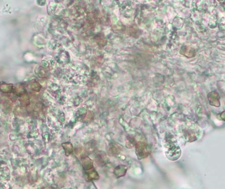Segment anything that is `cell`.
I'll return each instance as SVG.
<instances>
[{
  "label": "cell",
  "mask_w": 225,
  "mask_h": 189,
  "mask_svg": "<svg viewBox=\"0 0 225 189\" xmlns=\"http://www.w3.org/2000/svg\"><path fill=\"white\" fill-rule=\"evenodd\" d=\"M81 164H82L83 169L85 172L90 171V170L94 168L93 160L86 156L81 157Z\"/></svg>",
  "instance_id": "3"
},
{
  "label": "cell",
  "mask_w": 225,
  "mask_h": 189,
  "mask_svg": "<svg viewBox=\"0 0 225 189\" xmlns=\"http://www.w3.org/2000/svg\"><path fill=\"white\" fill-rule=\"evenodd\" d=\"M209 102L211 106L219 107L220 105L219 95L216 91H213L209 93L207 95Z\"/></svg>",
  "instance_id": "2"
},
{
  "label": "cell",
  "mask_w": 225,
  "mask_h": 189,
  "mask_svg": "<svg viewBox=\"0 0 225 189\" xmlns=\"http://www.w3.org/2000/svg\"><path fill=\"white\" fill-rule=\"evenodd\" d=\"M219 28L221 30H225V18H223L220 22Z\"/></svg>",
  "instance_id": "12"
},
{
  "label": "cell",
  "mask_w": 225,
  "mask_h": 189,
  "mask_svg": "<svg viewBox=\"0 0 225 189\" xmlns=\"http://www.w3.org/2000/svg\"><path fill=\"white\" fill-rule=\"evenodd\" d=\"M122 150L121 146L119 144L116 143H111L110 144L109 150H108V153L110 156H118Z\"/></svg>",
  "instance_id": "6"
},
{
  "label": "cell",
  "mask_w": 225,
  "mask_h": 189,
  "mask_svg": "<svg viewBox=\"0 0 225 189\" xmlns=\"http://www.w3.org/2000/svg\"><path fill=\"white\" fill-rule=\"evenodd\" d=\"M180 53L182 54L184 56L188 58H191L195 56V51L192 47H188V46H183L182 49H180Z\"/></svg>",
  "instance_id": "7"
},
{
  "label": "cell",
  "mask_w": 225,
  "mask_h": 189,
  "mask_svg": "<svg viewBox=\"0 0 225 189\" xmlns=\"http://www.w3.org/2000/svg\"><path fill=\"white\" fill-rule=\"evenodd\" d=\"M96 146H97L96 142L94 141V140H90V141H89L86 144V150L90 153H93V152H94L95 150H96Z\"/></svg>",
  "instance_id": "10"
},
{
  "label": "cell",
  "mask_w": 225,
  "mask_h": 189,
  "mask_svg": "<svg viewBox=\"0 0 225 189\" xmlns=\"http://www.w3.org/2000/svg\"><path fill=\"white\" fill-rule=\"evenodd\" d=\"M95 161H96L98 165L99 166L105 165L108 161L107 154L104 152H98L96 153V156H95Z\"/></svg>",
  "instance_id": "4"
},
{
  "label": "cell",
  "mask_w": 225,
  "mask_h": 189,
  "mask_svg": "<svg viewBox=\"0 0 225 189\" xmlns=\"http://www.w3.org/2000/svg\"><path fill=\"white\" fill-rule=\"evenodd\" d=\"M42 189H51V188H43Z\"/></svg>",
  "instance_id": "14"
},
{
  "label": "cell",
  "mask_w": 225,
  "mask_h": 189,
  "mask_svg": "<svg viewBox=\"0 0 225 189\" xmlns=\"http://www.w3.org/2000/svg\"><path fill=\"white\" fill-rule=\"evenodd\" d=\"M224 3H225V2H224ZM223 6H224V9H225V4H224V5H223Z\"/></svg>",
  "instance_id": "15"
},
{
  "label": "cell",
  "mask_w": 225,
  "mask_h": 189,
  "mask_svg": "<svg viewBox=\"0 0 225 189\" xmlns=\"http://www.w3.org/2000/svg\"><path fill=\"white\" fill-rule=\"evenodd\" d=\"M134 139H132V138H130V137H128V140L127 142V146H128V148H132L134 146L136 145V143L134 142Z\"/></svg>",
  "instance_id": "11"
},
{
  "label": "cell",
  "mask_w": 225,
  "mask_h": 189,
  "mask_svg": "<svg viewBox=\"0 0 225 189\" xmlns=\"http://www.w3.org/2000/svg\"><path fill=\"white\" fill-rule=\"evenodd\" d=\"M127 167L124 165H119L114 169V175L117 178H120L126 175L127 172Z\"/></svg>",
  "instance_id": "5"
},
{
  "label": "cell",
  "mask_w": 225,
  "mask_h": 189,
  "mask_svg": "<svg viewBox=\"0 0 225 189\" xmlns=\"http://www.w3.org/2000/svg\"><path fill=\"white\" fill-rule=\"evenodd\" d=\"M135 147L136 155H137L138 159H140V160L147 158L151 153L149 146L143 142L136 143Z\"/></svg>",
  "instance_id": "1"
},
{
  "label": "cell",
  "mask_w": 225,
  "mask_h": 189,
  "mask_svg": "<svg viewBox=\"0 0 225 189\" xmlns=\"http://www.w3.org/2000/svg\"><path fill=\"white\" fill-rule=\"evenodd\" d=\"M86 174L87 176V180L88 181H96L99 179V174L96 171H95L94 168L90 170V171L86 172Z\"/></svg>",
  "instance_id": "8"
},
{
  "label": "cell",
  "mask_w": 225,
  "mask_h": 189,
  "mask_svg": "<svg viewBox=\"0 0 225 189\" xmlns=\"http://www.w3.org/2000/svg\"><path fill=\"white\" fill-rule=\"evenodd\" d=\"M62 146L63 147L66 156H69V155H71L73 153V151H74L73 146H72V144L71 143L67 142V143H63Z\"/></svg>",
  "instance_id": "9"
},
{
  "label": "cell",
  "mask_w": 225,
  "mask_h": 189,
  "mask_svg": "<svg viewBox=\"0 0 225 189\" xmlns=\"http://www.w3.org/2000/svg\"><path fill=\"white\" fill-rule=\"evenodd\" d=\"M221 117H222L223 120H225V111H224V112H222V114H221Z\"/></svg>",
  "instance_id": "13"
}]
</instances>
